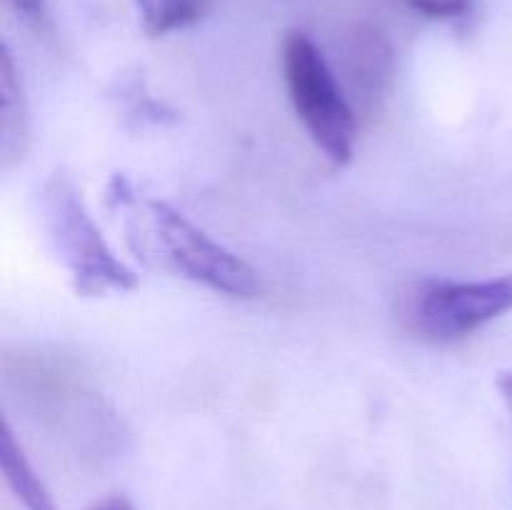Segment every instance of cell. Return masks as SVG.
Instances as JSON below:
<instances>
[{
    "mask_svg": "<svg viewBox=\"0 0 512 510\" xmlns=\"http://www.w3.org/2000/svg\"><path fill=\"white\" fill-rule=\"evenodd\" d=\"M40 218L55 255L73 280L75 293L98 298L128 293L138 285V275L113 253L68 173H53L45 180Z\"/></svg>",
    "mask_w": 512,
    "mask_h": 510,
    "instance_id": "6da1fadb",
    "label": "cell"
},
{
    "mask_svg": "<svg viewBox=\"0 0 512 510\" xmlns=\"http://www.w3.org/2000/svg\"><path fill=\"white\" fill-rule=\"evenodd\" d=\"M290 103L313 143L335 165L355 153V108L323 50L303 30H290L280 50Z\"/></svg>",
    "mask_w": 512,
    "mask_h": 510,
    "instance_id": "7a4b0ae2",
    "label": "cell"
},
{
    "mask_svg": "<svg viewBox=\"0 0 512 510\" xmlns=\"http://www.w3.org/2000/svg\"><path fill=\"white\" fill-rule=\"evenodd\" d=\"M150 238L165 263L193 283L230 298H258L263 293L258 273L240 255L210 238L165 200H143Z\"/></svg>",
    "mask_w": 512,
    "mask_h": 510,
    "instance_id": "3957f363",
    "label": "cell"
},
{
    "mask_svg": "<svg viewBox=\"0 0 512 510\" xmlns=\"http://www.w3.org/2000/svg\"><path fill=\"white\" fill-rule=\"evenodd\" d=\"M512 310V273L488 280L428 283L413 300L410 323L430 340H458Z\"/></svg>",
    "mask_w": 512,
    "mask_h": 510,
    "instance_id": "277c9868",
    "label": "cell"
},
{
    "mask_svg": "<svg viewBox=\"0 0 512 510\" xmlns=\"http://www.w3.org/2000/svg\"><path fill=\"white\" fill-rule=\"evenodd\" d=\"M338 78L355 113H373L388 95L395 75V53L380 30L355 25L343 35L338 50Z\"/></svg>",
    "mask_w": 512,
    "mask_h": 510,
    "instance_id": "5b68a950",
    "label": "cell"
},
{
    "mask_svg": "<svg viewBox=\"0 0 512 510\" xmlns=\"http://www.w3.org/2000/svg\"><path fill=\"white\" fill-rule=\"evenodd\" d=\"M0 93H3V138H0V148H3V163L10 165L13 160L23 158L25 148H28V103H25L23 83H20L18 68L13 63V53L8 45H3L0 53Z\"/></svg>",
    "mask_w": 512,
    "mask_h": 510,
    "instance_id": "8992f818",
    "label": "cell"
},
{
    "mask_svg": "<svg viewBox=\"0 0 512 510\" xmlns=\"http://www.w3.org/2000/svg\"><path fill=\"white\" fill-rule=\"evenodd\" d=\"M0 465H3L5 483L25 510H55L48 488L28 463L8 423L3 425V435H0Z\"/></svg>",
    "mask_w": 512,
    "mask_h": 510,
    "instance_id": "52a82bcc",
    "label": "cell"
},
{
    "mask_svg": "<svg viewBox=\"0 0 512 510\" xmlns=\"http://www.w3.org/2000/svg\"><path fill=\"white\" fill-rule=\"evenodd\" d=\"M145 33L158 38L173 30L198 23L205 13V0H133Z\"/></svg>",
    "mask_w": 512,
    "mask_h": 510,
    "instance_id": "ba28073f",
    "label": "cell"
},
{
    "mask_svg": "<svg viewBox=\"0 0 512 510\" xmlns=\"http://www.w3.org/2000/svg\"><path fill=\"white\" fill-rule=\"evenodd\" d=\"M408 5L425 18L453 20L468 13L473 0H408Z\"/></svg>",
    "mask_w": 512,
    "mask_h": 510,
    "instance_id": "9c48e42d",
    "label": "cell"
},
{
    "mask_svg": "<svg viewBox=\"0 0 512 510\" xmlns=\"http://www.w3.org/2000/svg\"><path fill=\"white\" fill-rule=\"evenodd\" d=\"M18 13H23L30 20H43L45 0H8Z\"/></svg>",
    "mask_w": 512,
    "mask_h": 510,
    "instance_id": "30bf717a",
    "label": "cell"
},
{
    "mask_svg": "<svg viewBox=\"0 0 512 510\" xmlns=\"http://www.w3.org/2000/svg\"><path fill=\"white\" fill-rule=\"evenodd\" d=\"M90 510H135V508H133V503L125 498V495H113V498L100 500V503L93 505Z\"/></svg>",
    "mask_w": 512,
    "mask_h": 510,
    "instance_id": "8fae6325",
    "label": "cell"
},
{
    "mask_svg": "<svg viewBox=\"0 0 512 510\" xmlns=\"http://www.w3.org/2000/svg\"><path fill=\"white\" fill-rule=\"evenodd\" d=\"M498 388H500V395H503L505 405H508L510 413H512V373H503V375H500Z\"/></svg>",
    "mask_w": 512,
    "mask_h": 510,
    "instance_id": "7c38bea8",
    "label": "cell"
}]
</instances>
